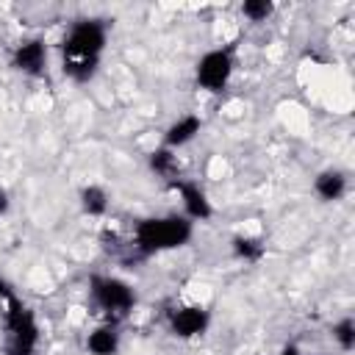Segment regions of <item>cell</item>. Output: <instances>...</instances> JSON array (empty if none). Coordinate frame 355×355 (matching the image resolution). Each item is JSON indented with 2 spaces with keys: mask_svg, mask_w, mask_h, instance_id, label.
<instances>
[{
  "mask_svg": "<svg viewBox=\"0 0 355 355\" xmlns=\"http://www.w3.org/2000/svg\"><path fill=\"white\" fill-rule=\"evenodd\" d=\"M313 189H316V194H319L322 200L333 202V200H341V197H344V191H347V178H344L338 169H327V172H322V175L313 180Z\"/></svg>",
  "mask_w": 355,
  "mask_h": 355,
  "instance_id": "11",
  "label": "cell"
},
{
  "mask_svg": "<svg viewBox=\"0 0 355 355\" xmlns=\"http://www.w3.org/2000/svg\"><path fill=\"white\" fill-rule=\"evenodd\" d=\"M280 355H302V352H300V349H297V347H286V349H283V352H280Z\"/></svg>",
  "mask_w": 355,
  "mask_h": 355,
  "instance_id": "18",
  "label": "cell"
},
{
  "mask_svg": "<svg viewBox=\"0 0 355 355\" xmlns=\"http://www.w3.org/2000/svg\"><path fill=\"white\" fill-rule=\"evenodd\" d=\"M333 338L341 344V349H352V344H355V322L347 316V319H341L336 327H333Z\"/></svg>",
  "mask_w": 355,
  "mask_h": 355,
  "instance_id": "16",
  "label": "cell"
},
{
  "mask_svg": "<svg viewBox=\"0 0 355 355\" xmlns=\"http://www.w3.org/2000/svg\"><path fill=\"white\" fill-rule=\"evenodd\" d=\"M6 211H8V194H6L3 189H0V216H3Z\"/></svg>",
  "mask_w": 355,
  "mask_h": 355,
  "instance_id": "17",
  "label": "cell"
},
{
  "mask_svg": "<svg viewBox=\"0 0 355 355\" xmlns=\"http://www.w3.org/2000/svg\"><path fill=\"white\" fill-rule=\"evenodd\" d=\"M200 128H202V119H200L197 114H186V116L175 119V122L166 128L164 144H166L169 150H178V147L189 144V141H191V139L200 133Z\"/></svg>",
  "mask_w": 355,
  "mask_h": 355,
  "instance_id": "9",
  "label": "cell"
},
{
  "mask_svg": "<svg viewBox=\"0 0 355 355\" xmlns=\"http://www.w3.org/2000/svg\"><path fill=\"white\" fill-rule=\"evenodd\" d=\"M92 300H94L97 308L105 311L111 319H119V316H125L128 311H133V305H136V291H133L125 280L105 275V277H94V280H92Z\"/></svg>",
  "mask_w": 355,
  "mask_h": 355,
  "instance_id": "4",
  "label": "cell"
},
{
  "mask_svg": "<svg viewBox=\"0 0 355 355\" xmlns=\"http://www.w3.org/2000/svg\"><path fill=\"white\" fill-rule=\"evenodd\" d=\"M3 324H6V355H36L39 352V322L33 311L11 294L3 300Z\"/></svg>",
  "mask_w": 355,
  "mask_h": 355,
  "instance_id": "3",
  "label": "cell"
},
{
  "mask_svg": "<svg viewBox=\"0 0 355 355\" xmlns=\"http://www.w3.org/2000/svg\"><path fill=\"white\" fill-rule=\"evenodd\" d=\"M150 169L158 172L161 178H175L178 175V155L169 150V147H161L155 153H150Z\"/></svg>",
  "mask_w": 355,
  "mask_h": 355,
  "instance_id": "13",
  "label": "cell"
},
{
  "mask_svg": "<svg viewBox=\"0 0 355 355\" xmlns=\"http://www.w3.org/2000/svg\"><path fill=\"white\" fill-rule=\"evenodd\" d=\"M86 349L92 355H116L119 349V333L114 324H100L86 336Z\"/></svg>",
  "mask_w": 355,
  "mask_h": 355,
  "instance_id": "10",
  "label": "cell"
},
{
  "mask_svg": "<svg viewBox=\"0 0 355 355\" xmlns=\"http://www.w3.org/2000/svg\"><path fill=\"white\" fill-rule=\"evenodd\" d=\"M80 208L86 216H103L108 211V194L100 186H86L80 191Z\"/></svg>",
  "mask_w": 355,
  "mask_h": 355,
  "instance_id": "12",
  "label": "cell"
},
{
  "mask_svg": "<svg viewBox=\"0 0 355 355\" xmlns=\"http://www.w3.org/2000/svg\"><path fill=\"white\" fill-rule=\"evenodd\" d=\"M172 189L180 194V202H183V216H186L189 222H205V219H211V216H214L211 200H208V194L200 189V183L172 178Z\"/></svg>",
  "mask_w": 355,
  "mask_h": 355,
  "instance_id": "6",
  "label": "cell"
},
{
  "mask_svg": "<svg viewBox=\"0 0 355 355\" xmlns=\"http://www.w3.org/2000/svg\"><path fill=\"white\" fill-rule=\"evenodd\" d=\"M272 11H275V6H272L269 0H244V3H241V14H244L250 22H263V19L272 17Z\"/></svg>",
  "mask_w": 355,
  "mask_h": 355,
  "instance_id": "15",
  "label": "cell"
},
{
  "mask_svg": "<svg viewBox=\"0 0 355 355\" xmlns=\"http://www.w3.org/2000/svg\"><path fill=\"white\" fill-rule=\"evenodd\" d=\"M233 75V58L227 50H208L197 61V83L205 92H222L230 83Z\"/></svg>",
  "mask_w": 355,
  "mask_h": 355,
  "instance_id": "5",
  "label": "cell"
},
{
  "mask_svg": "<svg viewBox=\"0 0 355 355\" xmlns=\"http://www.w3.org/2000/svg\"><path fill=\"white\" fill-rule=\"evenodd\" d=\"M211 316L202 305H180L175 311H169V330L178 338H197L205 333Z\"/></svg>",
  "mask_w": 355,
  "mask_h": 355,
  "instance_id": "7",
  "label": "cell"
},
{
  "mask_svg": "<svg viewBox=\"0 0 355 355\" xmlns=\"http://www.w3.org/2000/svg\"><path fill=\"white\" fill-rule=\"evenodd\" d=\"M14 67L25 75H42L44 72V64H47V47L42 39H25L14 47V55H11Z\"/></svg>",
  "mask_w": 355,
  "mask_h": 355,
  "instance_id": "8",
  "label": "cell"
},
{
  "mask_svg": "<svg viewBox=\"0 0 355 355\" xmlns=\"http://www.w3.org/2000/svg\"><path fill=\"white\" fill-rule=\"evenodd\" d=\"M194 222H189L186 216H150L141 219L133 230V247L141 255H153V252H164V250H178L183 244H189L194 227Z\"/></svg>",
  "mask_w": 355,
  "mask_h": 355,
  "instance_id": "2",
  "label": "cell"
},
{
  "mask_svg": "<svg viewBox=\"0 0 355 355\" xmlns=\"http://www.w3.org/2000/svg\"><path fill=\"white\" fill-rule=\"evenodd\" d=\"M233 252H236L241 261L255 263V261H261V255H263V244H261L258 239H252V236H236V239H233Z\"/></svg>",
  "mask_w": 355,
  "mask_h": 355,
  "instance_id": "14",
  "label": "cell"
},
{
  "mask_svg": "<svg viewBox=\"0 0 355 355\" xmlns=\"http://www.w3.org/2000/svg\"><path fill=\"white\" fill-rule=\"evenodd\" d=\"M108 31L100 19H78L69 25L61 42V69L69 80L86 83L94 78L100 67V55L105 50Z\"/></svg>",
  "mask_w": 355,
  "mask_h": 355,
  "instance_id": "1",
  "label": "cell"
}]
</instances>
